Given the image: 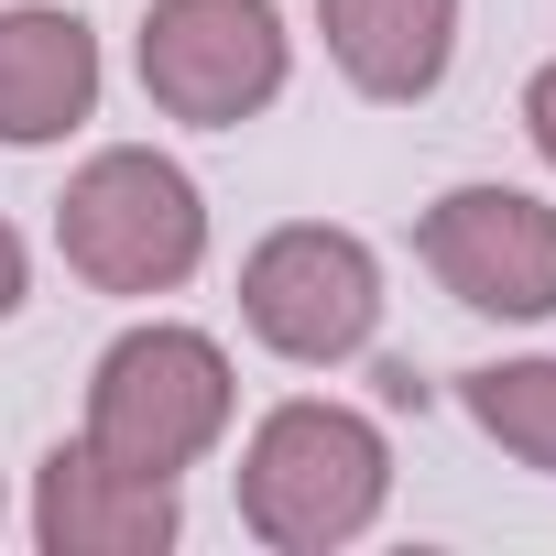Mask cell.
I'll return each instance as SVG.
<instances>
[{"label":"cell","instance_id":"cell-1","mask_svg":"<svg viewBox=\"0 0 556 556\" xmlns=\"http://www.w3.org/2000/svg\"><path fill=\"white\" fill-rule=\"evenodd\" d=\"M393 502V447L361 404H328V393H295L273 404L240 447V523L273 545V556H328V545H361Z\"/></svg>","mask_w":556,"mask_h":556},{"label":"cell","instance_id":"cell-2","mask_svg":"<svg viewBox=\"0 0 556 556\" xmlns=\"http://www.w3.org/2000/svg\"><path fill=\"white\" fill-rule=\"evenodd\" d=\"M55 251L77 285L99 295H175L186 273L207 262V197L175 153L153 142H110L66 175L55 197Z\"/></svg>","mask_w":556,"mask_h":556},{"label":"cell","instance_id":"cell-3","mask_svg":"<svg viewBox=\"0 0 556 556\" xmlns=\"http://www.w3.org/2000/svg\"><path fill=\"white\" fill-rule=\"evenodd\" d=\"M229 404H240L229 350L207 328L153 317V328H121L99 350V371H88V447L142 469V480H186L229 437Z\"/></svg>","mask_w":556,"mask_h":556},{"label":"cell","instance_id":"cell-4","mask_svg":"<svg viewBox=\"0 0 556 556\" xmlns=\"http://www.w3.org/2000/svg\"><path fill=\"white\" fill-rule=\"evenodd\" d=\"M240 328H251L273 361H295V371L361 361L371 328H382V262H371V240L339 229V218L262 229L251 262H240Z\"/></svg>","mask_w":556,"mask_h":556},{"label":"cell","instance_id":"cell-5","mask_svg":"<svg viewBox=\"0 0 556 556\" xmlns=\"http://www.w3.org/2000/svg\"><path fill=\"white\" fill-rule=\"evenodd\" d=\"M295 45L273 0H153L142 12V99L186 131H240L285 99Z\"/></svg>","mask_w":556,"mask_h":556},{"label":"cell","instance_id":"cell-6","mask_svg":"<svg viewBox=\"0 0 556 556\" xmlns=\"http://www.w3.org/2000/svg\"><path fill=\"white\" fill-rule=\"evenodd\" d=\"M415 251L469 317H556V207L523 186H447L415 218Z\"/></svg>","mask_w":556,"mask_h":556},{"label":"cell","instance_id":"cell-7","mask_svg":"<svg viewBox=\"0 0 556 556\" xmlns=\"http://www.w3.org/2000/svg\"><path fill=\"white\" fill-rule=\"evenodd\" d=\"M175 523H186L175 480H142V469L99 458L88 437L45 447V469H34V545L45 556H164Z\"/></svg>","mask_w":556,"mask_h":556},{"label":"cell","instance_id":"cell-8","mask_svg":"<svg viewBox=\"0 0 556 556\" xmlns=\"http://www.w3.org/2000/svg\"><path fill=\"white\" fill-rule=\"evenodd\" d=\"M99 34L66 12V0H12L0 12V142L45 153L66 131L99 121Z\"/></svg>","mask_w":556,"mask_h":556},{"label":"cell","instance_id":"cell-9","mask_svg":"<svg viewBox=\"0 0 556 556\" xmlns=\"http://www.w3.org/2000/svg\"><path fill=\"white\" fill-rule=\"evenodd\" d=\"M317 34H328V66L382 99V110H415L447 88V55H458V0H317Z\"/></svg>","mask_w":556,"mask_h":556},{"label":"cell","instance_id":"cell-10","mask_svg":"<svg viewBox=\"0 0 556 556\" xmlns=\"http://www.w3.org/2000/svg\"><path fill=\"white\" fill-rule=\"evenodd\" d=\"M458 404H469V426H480L491 447H513L523 469L556 480V361H545V350H534V361H480V371H458Z\"/></svg>","mask_w":556,"mask_h":556},{"label":"cell","instance_id":"cell-11","mask_svg":"<svg viewBox=\"0 0 556 556\" xmlns=\"http://www.w3.org/2000/svg\"><path fill=\"white\" fill-rule=\"evenodd\" d=\"M23 295H34V251H23L12 218H0V317H23Z\"/></svg>","mask_w":556,"mask_h":556},{"label":"cell","instance_id":"cell-12","mask_svg":"<svg viewBox=\"0 0 556 556\" xmlns=\"http://www.w3.org/2000/svg\"><path fill=\"white\" fill-rule=\"evenodd\" d=\"M523 131H534V153L556 164V66H534V77H523Z\"/></svg>","mask_w":556,"mask_h":556}]
</instances>
